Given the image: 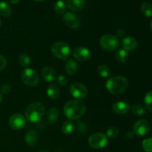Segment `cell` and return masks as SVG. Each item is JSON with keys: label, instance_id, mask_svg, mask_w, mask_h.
<instances>
[{"label": "cell", "instance_id": "cell-1", "mask_svg": "<svg viewBox=\"0 0 152 152\" xmlns=\"http://www.w3.org/2000/svg\"><path fill=\"white\" fill-rule=\"evenodd\" d=\"M86 111V105L82 101H68L63 108L64 114L70 120H77L80 118Z\"/></svg>", "mask_w": 152, "mask_h": 152}, {"label": "cell", "instance_id": "cell-2", "mask_svg": "<svg viewBox=\"0 0 152 152\" xmlns=\"http://www.w3.org/2000/svg\"><path fill=\"white\" fill-rule=\"evenodd\" d=\"M129 87V81L122 76H114L111 77L106 83L108 91L114 95H119L126 91Z\"/></svg>", "mask_w": 152, "mask_h": 152}, {"label": "cell", "instance_id": "cell-3", "mask_svg": "<svg viewBox=\"0 0 152 152\" xmlns=\"http://www.w3.org/2000/svg\"><path fill=\"white\" fill-rule=\"evenodd\" d=\"M45 112V106L39 102H33L27 108L25 117L31 123H38L43 118Z\"/></svg>", "mask_w": 152, "mask_h": 152}, {"label": "cell", "instance_id": "cell-4", "mask_svg": "<svg viewBox=\"0 0 152 152\" xmlns=\"http://www.w3.org/2000/svg\"><path fill=\"white\" fill-rule=\"evenodd\" d=\"M51 53L53 56L60 59H66L71 54V48L67 43L58 42L51 46Z\"/></svg>", "mask_w": 152, "mask_h": 152}, {"label": "cell", "instance_id": "cell-5", "mask_svg": "<svg viewBox=\"0 0 152 152\" xmlns=\"http://www.w3.org/2000/svg\"><path fill=\"white\" fill-rule=\"evenodd\" d=\"M99 45L103 50H107V51H113L118 48V38L114 35L105 34L100 38Z\"/></svg>", "mask_w": 152, "mask_h": 152}, {"label": "cell", "instance_id": "cell-6", "mask_svg": "<svg viewBox=\"0 0 152 152\" xmlns=\"http://www.w3.org/2000/svg\"><path fill=\"white\" fill-rule=\"evenodd\" d=\"M21 80L22 83L29 87H34L39 83V77L34 70L31 68H26L21 74Z\"/></svg>", "mask_w": 152, "mask_h": 152}, {"label": "cell", "instance_id": "cell-7", "mask_svg": "<svg viewBox=\"0 0 152 152\" xmlns=\"http://www.w3.org/2000/svg\"><path fill=\"white\" fill-rule=\"evenodd\" d=\"M108 143V137L103 133H95L91 135L88 138V144L91 148L99 149L106 146Z\"/></svg>", "mask_w": 152, "mask_h": 152}, {"label": "cell", "instance_id": "cell-8", "mask_svg": "<svg viewBox=\"0 0 152 152\" xmlns=\"http://www.w3.org/2000/svg\"><path fill=\"white\" fill-rule=\"evenodd\" d=\"M69 91L71 96L78 99H84L88 95L87 88L80 83H74L71 84Z\"/></svg>", "mask_w": 152, "mask_h": 152}, {"label": "cell", "instance_id": "cell-9", "mask_svg": "<svg viewBox=\"0 0 152 152\" xmlns=\"http://www.w3.org/2000/svg\"><path fill=\"white\" fill-rule=\"evenodd\" d=\"M150 130L149 123L145 120H140L134 123L133 127L134 134L137 136L143 137L148 133Z\"/></svg>", "mask_w": 152, "mask_h": 152}, {"label": "cell", "instance_id": "cell-10", "mask_svg": "<svg viewBox=\"0 0 152 152\" xmlns=\"http://www.w3.org/2000/svg\"><path fill=\"white\" fill-rule=\"evenodd\" d=\"M63 22L71 29H77L80 25V19L75 13L67 12L63 16Z\"/></svg>", "mask_w": 152, "mask_h": 152}, {"label": "cell", "instance_id": "cell-11", "mask_svg": "<svg viewBox=\"0 0 152 152\" xmlns=\"http://www.w3.org/2000/svg\"><path fill=\"white\" fill-rule=\"evenodd\" d=\"M25 123L26 121L25 117L20 114H13L9 119V126L13 130H20L25 127Z\"/></svg>", "mask_w": 152, "mask_h": 152}, {"label": "cell", "instance_id": "cell-12", "mask_svg": "<svg viewBox=\"0 0 152 152\" xmlns=\"http://www.w3.org/2000/svg\"><path fill=\"white\" fill-rule=\"evenodd\" d=\"M74 57L79 61L88 60L91 56V52L89 49L86 48L85 47H78L74 50Z\"/></svg>", "mask_w": 152, "mask_h": 152}, {"label": "cell", "instance_id": "cell-13", "mask_svg": "<svg viewBox=\"0 0 152 152\" xmlns=\"http://www.w3.org/2000/svg\"><path fill=\"white\" fill-rule=\"evenodd\" d=\"M112 108L114 113L123 115V114H126L129 112V111H130V105L126 102L120 101V102H115L113 105Z\"/></svg>", "mask_w": 152, "mask_h": 152}, {"label": "cell", "instance_id": "cell-14", "mask_svg": "<svg viewBox=\"0 0 152 152\" xmlns=\"http://www.w3.org/2000/svg\"><path fill=\"white\" fill-rule=\"evenodd\" d=\"M121 45L125 50H132L137 46V41L132 37H127L123 39L121 42Z\"/></svg>", "mask_w": 152, "mask_h": 152}, {"label": "cell", "instance_id": "cell-15", "mask_svg": "<svg viewBox=\"0 0 152 152\" xmlns=\"http://www.w3.org/2000/svg\"><path fill=\"white\" fill-rule=\"evenodd\" d=\"M42 77L45 81L47 83H50V82H53L56 78V72L53 68L46 66L43 68L42 71Z\"/></svg>", "mask_w": 152, "mask_h": 152}, {"label": "cell", "instance_id": "cell-16", "mask_svg": "<svg viewBox=\"0 0 152 152\" xmlns=\"http://www.w3.org/2000/svg\"><path fill=\"white\" fill-rule=\"evenodd\" d=\"M86 5L85 0H67V6L72 11H80Z\"/></svg>", "mask_w": 152, "mask_h": 152}, {"label": "cell", "instance_id": "cell-17", "mask_svg": "<svg viewBox=\"0 0 152 152\" xmlns=\"http://www.w3.org/2000/svg\"><path fill=\"white\" fill-rule=\"evenodd\" d=\"M65 68L68 75L73 76L78 71V65L74 59H70L66 62Z\"/></svg>", "mask_w": 152, "mask_h": 152}, {"label": "cell", "instance_id": "cell-18", "mask_svg": "<svg viewBox=\"0 0 152 152\" xmlns=\"http://www.w3.org/2000/svg\"><path fill=\"white\" fill-rule=\"evenodd\" d=\"M37 141H38V135L37 132L31 130L27 133L25 136V142L28 145H29L30 146H34L37 143Z\"/></svg>", "mask_w": 152, "mask_h": 152}, {"label": "cell", "instance_id": "cell-19", "mask_svg": "<svg viewBox=\"0 0 152 152\" xmlns=\"http://www.w3.org/2000/svg\"><path fill=\"white\" fill-rule=\"evenodd\" d=\"M0 14L4 17H9L12 14V9L5 1H0Z\"/></svg>", "mask_w": 152, "mask_h": 152}, {"label": "cell", "instance_id": "cell-20", "mask_svg": "<svg viewBox=\"0 0 152 152\" xmlns=\"http://www.w3.org/2000/svg\"><path fill=\"white\" fill-rule=\"evenodd\" d=\"M59 110L56 108H53L49 110V111L47 114V120L50 124H53L59 118Z\"/></svg>", "mask_w": 152, "mask_h": 152}, {"label": "cell", "instance_id": "cell-21", "mask_svg": "<svg viewBox=\"0 0 152 152\" xmlns=\"http://www.w3.org/2000/svg\"><path fill=\"white\" fill-rule=\"evenodd\" d=\"M47 94L51 99H57L59 96V89L56 85H50L47 89Z\"/></svg>", "mask_w": 152, "mask_h": 152}, {"label": "cell", "instance_id": "cell-22", "mask_svg": "<svg viewBox=\"0 0 152 152\" xmlns=\"http://www.w3.org/2000/svg\"><path fill=\"white\" fill-rule=\"evenodd\" d=\"M141 11L146 17L152 16V5L148 1H144L141 4Z\"/></svg>", "mask_w": 152, "mask_h": 152}, {"label": "cell", "instance_id": "cell-23", "mask_svg": "<svg viewBox=\"0 0 152 152\" xmlns=\"http://www.w3.org/2000/svg\"><path fill=\"white\" fill-rule=\"evenodd\" d=\"M74 129V124L71 120L65 122L62 126V132L65 134H69L72 133Z\"/></svg>", "mask_w": 152, "mask_h": 152}, {"label": "cell", "instance_id": "cell-24", "mask_svg": "<svg viewBox=\"0 0 152 152\" xmlns=\"http://www.w3.org/2000/svg\"><path fill=\"white\" fill-rule=\"evenodd\" d=\"M115 58L117 59V61H118L119 62H125L127 60L128 58V53L126 50H125L124 49H119L115 53Z\"/></svg>", "mask_w": 152, "mask_h": 152}, {"label": "cell", "instance_id": "cell-25", "mask_svg": "<svg viewBox=\"0 0 152 152\" xmlns=\"http://www.w3.org/2000/svg\"><path fill=\"white\" fill-rule=\"evenodd\" d=\"M98 74L103 78H108L111 75V70L107 65H101L97 68Z\"/></svg>", "mask_w": 152, "mask_h": 152}, {"label": "cell", "instance_id": "cell-26", "mask_svg": "<svg viewBox=\"0 0 152 152\" xmlns=\"http://www.w3.org/2000/svg\"><path fill=\"white\" fill-rule=\"evenodd\" d=\"M19 62L21 66L27 68L31 64V58L27 53H22L19 58Z\"/></svg>", "mask_w": 152, "mask_h": 152}, {"label": "cell", "instance_id": "cell-27", "mask_svg": "<svg viewBox=\"0 0 152 152\" xmlns=\"http://www.w3.org/2000/svg\"><path fill=\"white\" fill-rule=\"evenodd\" d=\"M66 4L62 0H58L54 4V10L58 13H63L66 10Z\"/></svg>", "mask_w": 152, "mask_h": 152}, {"label": "cell", "instance_id": "cell-28", "mask_svg": "<svg viewBox=\"0 0 152 152\" xmlns=\"http://www.w3.org/2000/svg\"><path fill=\"white\" fill-rule=\"evenodd\" d=\"M132 111L137 116H142L145 114V108L142 105H134L132 107Z\"/></svg>", "mask_w": 152, "mask_h": 152}, {"label": "cell", "instance_id": "cell-29", "mask_svg": "<svg viewBox=\"0 0 152 152\" xmlns=\"http://www.w3.org/2000/svg\"><path fill=\"white\" fill-rule=\"evenodd\" d=\"M142 148L146 152H152V137L147 138L142 141Z\"/></svg>", "mask_w": 152, "mask_h": 152}, {"label": "cell", "instance_id": "cell-30", "mask_svg": "<svg viewBox=\"0 0 152 152\" xmlns=\"http://www.w3.org/2000/svg\"><path fill=\"white\" fill-rule=\"evenodd\" d=\"M145 105L147 109L152 112V91H149L145 94Z\"/></svg>", "mask_w": 152, "mask_h": 152}, {"label": "cell", "instance_id": "cell-31", "mask_svg": "<svg viewBox=\"0 0 152 152\" xmlns=\"http://www.w3.org/2000/svg\"><path fill=\"white\" fill-rule=\"evenodd\" d=\"M119 134V130L118 129L115 127H111L110 129H108L106 132V136L107 137H111V138H114L118 135Z\"/></svg>", "mask_w": 152, "mask_h": 152}, {"label": "cell", "instance_id": "cell-32", "mask_svg": "<svg viewBox=\"0 0 152 152\" xmlns=\"http://www.w3.org/2000/svg\"><path fill=\"white\" fill-rule=\"evenodd\" d=\"M57 83H59L60 86H66L68 83V79L64 75H60L57 78Z\"/></svg>", "mask_w": 152, "mask_h": 152}, {"label": "cell", "instance_id": "cell-33", "mask_svg": "<svg viewBox=\"0 0 152 152\" xmlns=\"http://www.w3.org/2000/svg\"><path fill=\"white\" fill-rule=\"evenodd\" d=\"M10 91V86L8 85H4L0 88V94H7Z\"/></svg>", "mask_w": 152, "mask_h": 152}, {"label": "cell", "instance_id": "cell-34", "mask_svg": "<svg viewBox=\"0 0 152 152\" xmlns=\"http://www.w3.org/2000/svg\"><path fill=\"white\" fill-rule=\"evenodd\" d=\"M6 65H7L6 58L4 57L3 55L0 54V71H1L4 68H5Z\"/></svg>", "mask_w": 152, "mask_h": 152}, {"label": "cell", "instance_id": "cell-35", "mask_svg": "<svg viewBox=\"0 0 152 152\" xmlns=\"http://www.w3.org/2000/svg\"><path fill=\"white\" fill-rule=\"evenodd\" d=\"M124 34H125V31H123V30H119V31L117 32V35L118 36V37H122V36H123Z\"/></svg>", "mask_w": 152, "mask_h": 152}, {"label": "cell", "instance_id": "cell-36", "mask_svg": "<svg viewBox=\"0 0 152 152\" xmlns=\"http://www.w3.org/2000/svg\"><path fill=\"white\" fill-rule=\"evenodd\" d=\"M8 1H10V3H12V4H17L19 1V0H8Z\"/></svg>", "mask_w": 152, "mask_h": 152}, {"label": "cell", "instance_id": "cell-37", "mask_svg": "<svg viewBox=\"0 0 152 152\" xmlns=\"http://www.w3.org/2000/svg\"><path fill=\"white\" fill-rule=\"evenodd\" d=\"M1 99H2V97H1V94H0V103H1Z\"/></svg>", "mask_w": 152, "mask_h": 152}, {"label": "cell", "instance_id": "cell-38", "mask_svg": "<svg viewBox=\"0 0 152 152\" xmlns=\"http://www.w3.org/2000/svg\"><path fill=\"white\" fill-rule=\"evenodd\" d=\"M1 19H0V27H1Z\"/></svg>", "mask_w": 152, "mask_h": 152}, {"label": "cell", "instance_id": "cell-39", "mask_svg": "<svg viewBox=\"0 0 152 152\" xmlns=\"http://www.w3.org/2000/svg\"><path fill=\"white\" fill-rule=\"evenodd\" d=\"M151 31H152V21H151Z\"/></svg>", "mask_w": 152, "mask_h": 152}, {"label": "cell", "instance_id": "cell-40", "mask_svg": "<svg viewBox=\"0 0 152 152\" xmlns=\"http://www.w3.org/2000/svg\"><path fill=\"white\" fill-rule=\"evenodd\" d=\"M36 1H44V0H36Z\"/></svg>", "mask_w": 152, "mask_h": 152}]
</instances>
